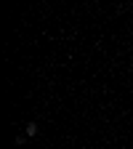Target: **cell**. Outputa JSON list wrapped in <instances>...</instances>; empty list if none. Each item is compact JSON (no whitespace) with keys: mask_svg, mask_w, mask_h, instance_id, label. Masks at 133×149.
I'll return each mask as SVG.
<instances>
[{"mask_svg":"<svg viewBox=\"0 0 133 149\" xmlns=\"http://www.w3.org/2000/svg\"><path fill=\"white\" fill-rule=\"evenodd\" d=\"M37 133V125L35 123H27V136H35Z\"/></svg>","mask_w":133,"mask_h":149,"instance_id":"cell-1","label":"cell"}]
</instances>
